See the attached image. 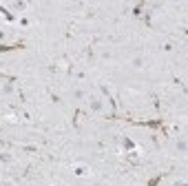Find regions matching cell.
<instances>
[{"label": "cell", "instance_id": "obj_1", "mask_svg": "<svg viewBox=\"0 0 188 186\" xmlns=\"http://www.w3.org/2000/svg\"><path fill=\"white\" fill-rule=\"evenodd\" d=\"M71 171H73V175H78V177H89V175H91V166L75 162V164L71 166Z\"/></svg>", "mask_w": 188, "mask_h": 186}, {"label": "cell", "instance_id": "obj_2", "mask_svg": "<svg viewBox=\"0 0 188 186\" xmlns=\"http://www.w3.org/2000/svg\"><path fill=\"white\" fill-rule=\"evenodd\" d=\"M133 66H137V69H139V66H144V58H142V55H137V58L133 60Z\"/></svg>", "mask_w": 188, "mask_h": 186}]
</instances>
